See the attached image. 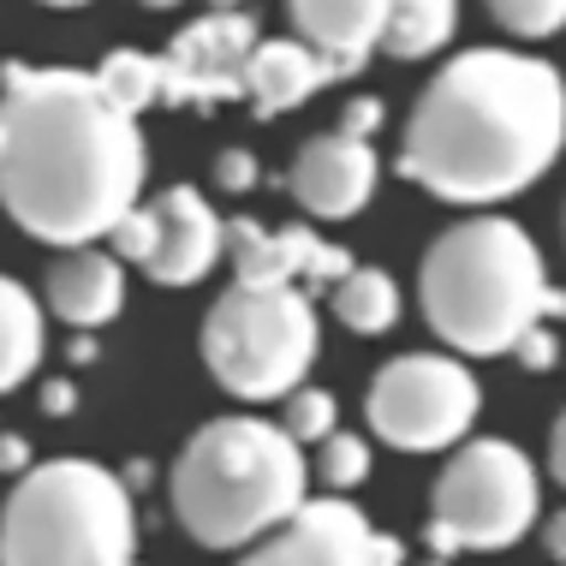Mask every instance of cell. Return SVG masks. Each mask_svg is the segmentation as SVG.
<instances>
[{"label":"cell","mask_w":566,"mask_h":566,"mask_svg":"<svg viewBox=\"0 0 566 566\" xmlns=\"http://www.w3.org/2000/svg\"><path fill=\"white\" fill-rule=\"evenodd\" d=\"M144 191V132L90 72L0 66V209L30 239L78 251Z\"/></svg>","instance_id":"obj_1"},{"label":"cell","mask_w":566,"mask_h":566,"mask_svg":"<svg viewBox=\"0 0 566 566\" xmlns=\"http://www.w3.org/2000/svg\"><path fill=\"white\" fill-rule=\"evenodd\" d=\"M566 144V84L537 54L465 49L423 84L400 174L441 203L495 209L531 191Z\"/></svg>","instance_id":"obj_2"},{"label":"cell","mask_w":566,"mask_h":566,"mask_svg":"<svg viewBox=\"0 0 566 566\" xmlns=\"http://www.w3.org/2000/svg\"><path fill=\"white\" fill-rule=\"evenodd\" d=\"M418 298L430 328L465 358H495L513 352L525 328L555 311L548 269L537 239L507 216H465L448 227L418 269Z\"/></svg>","instance_id":"obj_3"},{"label":"cell","mask_w":566,"mask_h":566,"mask_svg":"<svg viewBox=\"0 0 566 566\" xmlns=\"http://www.w3.org/2000/svg\"><path fill=\"white\" fill-rule=\"evenodd\" d=\"M174 518L203 548H251L304 501V448L281 423L216 418L174 459Z\"/></svg>","instance_id":"obj_4"},{"label":"cell","mask_w":566,"mask_h":566,"mask_svg":"<svg viewBox=\"0 0 566 566\" xmlns=\"http://www.w3.org/2000/svg\"><path fill=\"white\" fill-rule=\"evenodd\" d=\"M132 489L96 459H49L0 507V566H132Z\"/></svg>","instance_id":"obj_5"},{"label":"cell","mask_w":566,"mask_h":566,"mask_svg":"<svg viewBox=\"0 0 566 566\" xmlns=\"http://www.w3.org/2000/svg\"><path fill=\"white\" fill-rule=\"evenodd\" d=\"M323 334H316V304L298 286H227L203 316V364L233 400L263 406L286 400L293 388H304Z\"/></svg>","instance_id":"obj_6"},{"label":"cell","mask_w":566,"mask_h":566,"mask_svg":"<svg viewBox=\"0 0 566 566\" xmlns=\"http://www.w3.org/2000/svg\"><path fill=\"white\" fill-rule=\"evenodd\" d=\"M430 548L436 560H453L465 548H513L537 525V465L513 441H459L448 471L436 478L430 495Z\"/></svg>","instance_id":"obj_7"},{"label":"cell","mask_w":566,"mask_h":566,"mask_svg":"<svg viewBox=\"0 0 566 566\" xmlns=\"http://www.w3.org/2000/svg\"><path fill=\"white\" fill-rule=\"evenodd\" d=\"M483 388L448 352H400L388 358L370 381L364 418L370 430L400 453H441L453 441H465V430L478 423Z\"/></svg>","instance_id":"obj_8"},{"label":"cell","mask_w":566,"mask_h":566,"mask_svg":"<svg viewBox=\"0 0 566 566\" xmlns=\"http://www.w3.org/2000/svg\"><path fill=\"white\" fill-rule=\"evenodd\" d=\"M251 49H256L251 12H203L161 54V102L167 108H216L227 96H244Z\"/></svg>","instance_id":"obj_9"},{"label":"cell","mask_w":566,"mask_h":566,"mask_svg":"<svg viewBox=\"0 0 566 566\" xmlns=\"http://www.w3.org/2000/svg\"><path fill=\"white\" fill-rule=\"evenodd\" d=\"M221 256H233V286H251V293H269V286H298V293H316V286H334L352 269V256L340 244H328L316 227H256L251 216L227 221Z\"/></svg>","instance_id":"obj_10"},{"label":"cell","mask_w":566,"mask_h":566,"mask_svg":"<svg viewBox=\"0 0 566 566\" xmlns=\"http://www.w3.org/2000/svg\"><path fill=\"white\" fill-rule=\"evenodd\" d=\"M376 537L381 531L340 495L298 501V513L256 537L239 566H376Z\"/></svg>","instance_id":"obj_11"},{"label":"cell","mask_w":566,"mask_h":566,"mask_svg":"<svg viewBox=\"0 0 566 566\" xmlns=\"http://www.w3.org/2000/svg\"><path fill=\"white\" fill-rule=\"evenodd\" d=\"M376 179H381L376 149L364 144V137L328 132V137H311V144L298 149L286 186H293V197L316 221H352L376 197Z\"/></svg>","instance_id":"obj_12"},{"label":"cell","mask_w":566,"mask_h":566,"mask_svg":"<svg viewBox=\"0 0 566 566\" xmlns=\"http://www.w3.org/2000/svg\"><path fill=\"white\" fill-rule=\"evenodd\" d=\"M156 216V251H149V281L156 286H191L221 263L227 221L209 209V197L197 186H167L161 203H149Z\"/></svg>","instance_id":"obj_13"},{"label":"cell","mask_w":566,"mask_h":566,"mask_svg":"<svg viewBox=\"0 0 566 566\" xmlns=\"http://www.w3.org/2000/svg\"><path fill=\"white\" fill-rule=\"evenodd\" d=\"M286 12H293L304 49L334 66V78L370 66L381 24H388V0H286Z\"/></svg>","instance_id":"obj_14"},{"label":"cell","mask_w":566,"mask_h":566,"mask_svg":"<svg viewBox=\"0 0 566 566\" xmlns=\"http://www.w3.org/2000/svg\"><path fill=\"white\" fill-rule=\"evenodd\" d=\"M49 311L72 328H102L126 311V269L119 256L96 251V244H78L49 269Z\"/></svg>","instance_id":"obj_15"},{"label":"cell","mask_w":566,"mask_h":566,"mask_svg":"<svg viewBox=\"0 0 566 566\" xmlns=\"http://www.w3.org/2000/svg\"><path fill=\"white\" fill-rule=\"evenodd\" d=\"M323 84H334V66L316 60L304 42H256L251 66H244V96H251V108L263 119L311 102Z\"/></svg>","instance_id":"obj_16"},{"label":"cell","mask_w":566,"mask_h":566,"mask_svg":"<svg viewBox=\"0 0 566 566\" xmlns=\"http://www.w3.org/2000/svg\"><path fill=\"white\" fill-rule=\"evenodd\" d=\"M459 30V0H388V24H381V54L394 60H430L453 42Z\"/></svg>","instance_id":"obj_17"},{"label":"cell","mask_w":566,"mask_h":566,"mask_svg":"<svg viewBox=\"0 0 566 566\" xmlns=\"http://www.w3.org/2000/svg\"><path fill=\"white\" fill-rule=\"evenodd\" d=\"M42 364V304L12 274H0V394L36 376Z\"/></svg>","instance_id":"obj_18"},{"label":"cell","mask_w":566,"mask_h":566,"mask_svg":"<svg viewBox=\"0 0 566 566\" xmlns=\"http://www.w3.org/2000/svg\"><path fill=\"white\" fill-rule=\"evenodd\" d=\"M328 293H334V316H340L352 334H388L394 323H400V286H394L388 269H358L352 263Z\"/></svg>","instance_id":"obj_19"},{"label":"cell","mask_w":566,"mask_h":566,"mask_svg":"<svg viewBox=\"0 0 566 566\" xmlns=\"http://www.w3.org/2000/svg\"><path fill=\"white\" fill-rule=\"evenodd\" d=\"M90 78H96V90L102 96L114 102L119 114H144V108H156L161 102V60L156 54H137V49H114L108 60H102L96 72H90Z\"/></svg>","instance_id":"obj_20"},{"label":"cell","mask_w":566,"mask_h":566,"mask_svg":"<svg viewBox=\"0 0 566 566\" xmlns=\"http://www.w3.org/2000/svg\"><path fill=\"white\" fill-rule=\"evenodd\" d=\"M316 478H323L334 495H346V489H358L370 478V441L352 436V430H334L316 441Z\"/></svg>","instance_id":"obj_21"},{"label":"cell","mask_w":566,"mask_h":566,"mask_svg":"<svg viewBox=\"0 0 566 566\" xmlns=\"http://www.w3.org/2000/svg\"><path fill=\"white\" fill-rule=\"evenodd\" d=\"M281 430L298 441V448H311V441H323V436H334L340 430V406H334V394H323V388H293L286 394V418H281Z\"/></svg>","instance_id":"obj_22"},{"label":"cell","mask_w":566,"mask_h":566,"mask_svg":"<svg viewBox=\"0 0 566 566\" xmlns=\"http://www.w3.org/2000/svg\"><path fill=\"white\" fill-rule=\"evenodd\" d=\"M489 19L507 30V36L543 42L566 24V0H489Z\"/></svg>","instance_id":"obj_23"},{"label":"cell","mask_w":566,"mask_h":566,"mask_svg":"<svg viewBox=\"0 0 566 566\" xmlns=\"http://www.w3.org/2000/svg\"><path fill=\"white\" fill-rule=\"evenodd\" d=\"M102 239L114 244L108 256H119V263H149V251H156V216H149V203H132Z\"/></svg>","instance_id":"obj_24"},{"label":"cell","mask_w":566,"mask_h":566,"mask_svg":"<svg viewBox=\"0 0 566 566\" xmlns=\"http://www.w3.org/2000/svg\"><path fill=\"white\" fill-rule=\"evenodd\" d=\"M216 186L221 191H256V156L251 149H227L216 161Z\"/></svg>","instance_id":"obj_25"},{"label":"cell","mask_w":566,"mask_h":566,"mask_svg":"<svg viewBox=\"0 0 566 566\" xmlns=\"http://www.w3.org/2000/svg\"><path fill=\"white\" fill-rule=\"evenodd\" d=\"M376 126H381V102L376 96H352L346 114H340V137H364V144H370Z\"/></svg>","instance_id":"obj_26"},{"label":"cell","mask_w":566,"mask_h":566,"mask_svg":"<svg viewBox=\"0 0 566 566\" xmlns=\"http://www.w3.org/2000/svg\"><path fill=\"white\" fill-rule=\"evenodd\" d=\"M513 352H518V364H525V370H548V364H555V334H548V328L537 323V328L518 334Z\"/></svg>","instance_id":"obj_27"},{"label":"cell","mask_w":566,"mask_h":566,"mask_svg":"<svg viewBox=\"0 0 566 566\" xmlns=\"http://www.w3.org/2000/svg\"><path fill=\"white\" fill-rule=\"evenodd\" d=\"M72 406H78L72 381H49V388H42V411H54V418H60V411H72Z\"/></svg>","instance_id":"obj_28"},{"label":"cell","mask_w":566,"mask_h":566,"mask_svg":"<svg viewBox=\"0 0 566 566\" xmlns=\"http://www.w3.org/2000/svg\"><path fill=\"white\" fill-rule=\"evenodd\" d=\"M0 471H30V448L19 436H0Z\"/></svg>","instance_id":"obj_29"},{"label":"cell","mask_w":566,"mask_h":566,"mask_svg":"<svg viewBox=\"0 0 566 566\" xmlns=\"http://www.w3.org/2000/svg\"><path fill=\"white\" fill-rule=\"evenodd\" d=\"M209 12H244V0H209Z\"/></svg>","instance_id":"obj_30"},{"label":"cell","mask_w":566,"mask_h":566,"mask_svg":"<svg viewBox=\"0 0 566 566\" xmlns=\"http://www.w3.org/2000/svg\"><path fill=\"white\" fill-rule=\"evenodd\" d=\"M137 7H149V12H167V7H179V0H137Z\"/></svg>","instance_id":"obj_31"},{"label":"cell","mask_w":566,"mask_h":566,"mask_svg":"<svg viewBox=\"0 0 566 566\" xmlns=\"http://www.w3.org/2000/svg\"><path fill=\"white\" fill-rule=\"evenodd\" d=\"M42 7H90V0H42Z\"/></svg>","instance_id":"obj_32"},{"label":"cell","mask_w":566,"mask_h":566,"mask_svg":"<svg viewBox=\"0 0 566 566\" xmlns=\"http://www.w3.org/2000/svg\"><path fill=\"white\" fill-rule=\"evenodd\" d=\"M430 566H448V560H430Z\"/></svg>","instance_id":"obj_33"}]
</instances>
